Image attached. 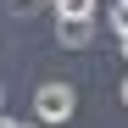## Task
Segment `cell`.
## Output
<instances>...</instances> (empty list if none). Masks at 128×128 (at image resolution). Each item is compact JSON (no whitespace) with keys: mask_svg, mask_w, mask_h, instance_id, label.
<instances>
[{"mask_svg":"<svg viewBox=\"0 0 128 128\" xmlns=\"http://www.w3.org/2000/svg\"><path fill=\"white\" fill-rule=\"evenodd\" d=\"M72 106H78L72 84H39V89H34V117L45 122V128H50V122H67Z\"/></svg>","mask_w":128,"mask_h":128,"instance_id":"cell-1","label":"cell"},{"mask_svg":"<svg viewBox=\"0 0 128 128\" xmlns=\"http://www.w3.org/2000/svg\"><path fill=\"white\" fill-rule=\"evenodd\" d=\"M56 39H61L67 50H84V45L95 39V22H89V17H56Z\"/></svg>","mask_w":128,"mask_h":128,"instance_id":"cell-2","label":"cell"},{"mask_svg":"<svg viewBox=\"0 0 128 128\" xmlns=\"http://www.w3.org/2000/svg\"><path fill=\"white\" fill-rule=\"evenodd\" d=\"M56 17H95V0H50Z\"/></svg>","mask_w":128,"mask_h":128,"instance_id":"cell-3","label":"cell"},{"mask_svg":"<svg viewBox=\"0 0 128 128\" xmlns=\"http://www.w3.org/2000/svg\"><path fill=\"white\" fill-rule=\"evenodd\" d=\"M112 28H117V34H128V0H117V6H112Z\"/></svg>","mask_w":128,"mask_h":128,"instance_id":"cell-4","label":"cell"},{"mask_svg":"<svg viewBox=\"0 0 128 128\" xmlns=\"http://www.w3.org/2000/svg\"><path fill=\"white\" fill-rule=\"evenodd\" d=\"M117 45H122V56H128V34H117Z\"/></svg>","mask_w":128,"mask_h":128,"instance_id":"cell-5","label":"cell"},{"mask_svg":"<svg viewBox=\"0 0 128 128\" xmlns=\"http://www.w3.org/2000/svg\"><path fill=\"white\" fill-rule=\"evenodd\" d=\"M122 106H128V72H122Z\"/></svg>","mask_w":128,"mask_h":128,"instance_id":"cell-6","label":"cell"},{"mask_svg":"<svg viewBox=\"0 0 128 128\" xmlns=\"http://www.w3.org/2000/svg\"><path fill=\"white\" fill-rule=\"evenodd\" d=\"M0 128H17V122H11V117H0Z\"/></svg>","mask_w":128,"mask_h":128,"instance_id":"cell-7","label":"cell"},{"mask_svg":"<svg viewBox=\"0 0 128 128\" xmlns=\"http://www.w3.org/2000/svg\"><path fill=\"white\" fill-rule=\"evenodd\" d=\"M17 128H45V122H17Z\"/></svg>","mask_w":128,"mask_h":128,"instance_id":"cell-8","label":"cell"}]
</instances>
